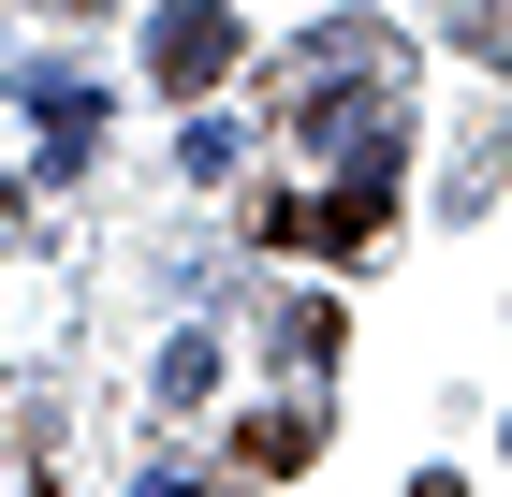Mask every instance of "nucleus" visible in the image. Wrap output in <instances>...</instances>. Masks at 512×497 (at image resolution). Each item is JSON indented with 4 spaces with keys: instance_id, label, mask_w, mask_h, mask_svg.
I'll return each instance as SVG.
<instances>
[{
    "instance_id": "2",
    "label": "nucleus",
    "mask_w": 512,
    "mask_h": 497,
    "mask_svg": "<svg viewBox=\"0 0 512 497\" xmlns=\"http://www.w3.org/2000/svg\"><path fill=\"white\" fill-rule=\"evenodd\" d=\"M147 74L176 88V103H205V88L235 74V15H220V0H161V30H147Z\"/></svg>"
},
{
    "instance_id": "6",
    "label": "nucleus",
    "mask_w": 512,
    "mask_h": 497,
    "mask_svg": "<svg viewBox=\"0 0 512 497\" xmlns=\"http://www.w3.org/2000/svg\"><path fill=\"white\" fill-rule=\"evenodd\" d=\"M59 15H74V0H59Z\"/></svg>"
},
{
    "instance_id": "4",
    "label": "nucleus",
    "mask_w": 512,
    "mask_h": 497,
    "mask_svg": "<svg viewBox=\"0 0 512 497\" xmlns=\"http://www.w3.org/2000/svg\"><path fill=\"white\" fill-rule=\"evenodd\" d=\"M498 176H512V117H483L469 147H454V220H469V205H483V191H498Z\"/></svg>"
},
{
    "instance_id": "3",
    "label": "nucleus",
    "mask_w": 512,
    "mask_h": 497,
    "mask_svg": "<svg viewBox=\"0 0 512 497\" xmlns=\"http://www.w3.org/2000/svg\"><path fill=\"white\" fill-rule=\"evenodd\" d=\"M322 454V424L308 410H264V424H235V483H278V468H308Z\"/></svg>"
},
{
    "instance_id": "5",
    "label": "nucleus",
    "mask_w": 512,
    "mask_h": 497,
    "mask_svg": "<svg viewBox=\"0 0 512 497\" xmlns=\"http://www.w3.org/2000/svg\"><path fill=\"white\" fill-rule=\"evenodd\" d=\"M454 44H469V59H498V74H512V0H454Z\"/></svg>"
},
{
    "instance_id": "1",
    "label": "nucleus",
    "mask_w": 512,
    "mask_h": 497,
    "mask_svg": "<svg viewBox=\"0 0 512 497\" xmlns=\"http://www.w3.org/2000/svg\"><path fill=\"white\" fill-rule=\"evenodd\" d=\"M381 220H395V176H337L322 205H293V191L249 205V234H264V249H322V264H366V249H381Z\"/></svg>"
}]
</instances>
